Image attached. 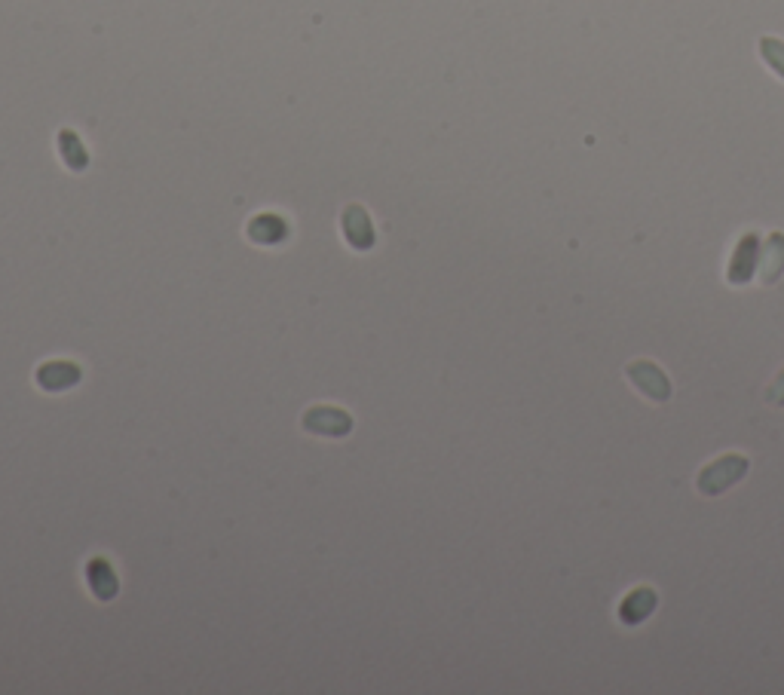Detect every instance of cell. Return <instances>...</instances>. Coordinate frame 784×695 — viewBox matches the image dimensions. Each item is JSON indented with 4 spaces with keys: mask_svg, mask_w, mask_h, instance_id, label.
Here are the masks:
<instances>
[{
    "mask_svg": "<svg viewBox=\"0 0 784 695\" xmlns=\"http://www.w3.org/2000/svg\"><path fill=\"white\" fill-rule=\"evenodd\" d=\"M748 469H751V460H748L745 454H723V457L711 460V463L699 472L696 487H699L702 496H720V493H726L729 487L739 484V481L748 475Z\"/></svg>",
    "mask_w": 784,
    "mask_h": 695,
    "instance_id": "cell-1",
    "label": "cell"
},
{
    "mask_svg": "<svg viewBox=\"0 0 784 695\" xmlns=\"http://www.w3.org/2000/svg\"><path fill=\"white\" fill-rule=\"evenodd\" d=\"M760 233H745L739 242L732 248V258H729V267H726V279L729 285L742 288L748 285L754 276H757V267H760Z\"/></svg>",
    "mask_w": 784,
    "mask_h": 695,
    "instance_id": "cell-3",
    "label": "cell"
},
{
    "mask_svg": "<svg viewBox=\"0 0 784 695\" xmlns=\"http://www.w3.org/2000/svg\"><path fill=\"white\" fill-rule=\"evenodd\" d=\"M656 607H659V594L653 588L641 585V588L628 591L625 601L619 604V622L622 625H641L656 613Z\"/></svg>",
    "mask_w": 784,
    "mask_h": 695,
    "instance_id": "cell-4",
    "label": "cell"
},
{
    "mask_svg": "<svg viewBox=\"0 0 784 695\" xmlns=\"http://www.w3.org/2000/svg\"><path fill=\"white\" fill-rule=\"evenodd\" d=\"M766 405H772V408H784V371L769 383V389H766Z\"/></svg>",
    "mask_w": 784,
    "mask_h": 695,
    "instance_id": "cell-7",
    "label": "cell"
},
{
    "mask_svg": "<svg viewBox=\"0 0 784 695\" xmlns=\"http://www.w3.org/2000/svg\"><path fill=\"white\" fill-rule=\"evenodd\" d=\"M760 56L763 62L772 68V74H778L784 80V40L778 37H763L760 40Z\"/></svg>",
    "mask_w": 784,
    "mask_h": 695,
    "instance_id": "cell-6",
    "label": "cell"
},
{
    "mask_svg": "<svg viewBox=\"0 0 784 695\" xmlns=\"http://www.w3.org/2000/svg\"><path fill=\"white\" fill-rule=\"evenodd\" d=\"M784 273V233H769L760 248V267L757 276L763 285H775Z\"/></svg>",
    "mask_w": 784,
    "mask_h": 695,
    "instance_id": "cell-5",
    "label": "cell"
},
{
    "mask_svg": "<svg viewBox=\"0 0 784 695\" xmlns=\"http://www.w3.org/2000/svg\"><path fill=\"white\" fill-rule=\"evenodd\" d=\"M625 377H628V383H631L637 392L647 395V399L656 402V405L668 402L671 392H674L668 374H665L656 362H650V359H634V362H628Z\"/></svg>",
    "mask_w": 784,
    "mask_h": 695,
    "instance_id": "cell-2",
    "label": "cell"
}]
</instances>
